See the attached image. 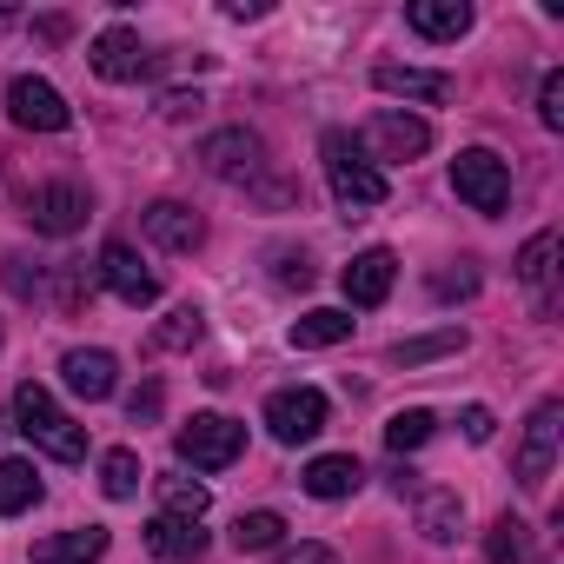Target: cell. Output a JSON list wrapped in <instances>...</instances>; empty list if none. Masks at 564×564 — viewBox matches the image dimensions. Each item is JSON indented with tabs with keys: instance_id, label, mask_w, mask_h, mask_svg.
<instances>
[{
	"instance_id": "1",
	"label": "cell",
	"mask_w": 564,
	"mask_h": 564,
	"mask_svg": "<svg viewBox=\"0 0 564 564\" xmlns=\"http://www.w3.org/2000/svg\"><path fill=\"white\" fill-rule=\"evenodd\" d=\"M14 432L34 438V445H41L47 458H61V465H80V458H87V432H80V425L54 405V392L34 386V379L14 392Z\"/></svg>"
},
{
	"instance_id": "2",
	"label": "cell",
	"mask_w": 564,
	"mask_h": 564,
	"mask_svg": "<svg viewBox=\"0 0 564 564\" xmlns=\"http://www.w3.org/2000/svg\"><path fill=\"white\" fill-rule=\"evenodd\" d=\"M326 180H333V193H339V206H386V173L366 160V147L352 140V133H326Z\"/></svg>"
},
{
	"instance_id": "3",
	"label": "cell",
	"mask_w": 564,
	"mask_h": 564,
	"mask_svg": "<svg viewBox=\"0 0 564 564\" xmlns=\"http://www.w3.org/2000/svg\"><path fill=\"white\" fill-rule=\"evenodd\" d=\"M180 458L193 465V471H226L239 452H246V425L239 419H226V412H199L193 425H180Z\"/></svg>"
},
{
	"instance_id": "4",
	"label": "cell",
	"mask_w": 564,
	"mask_h": 564,
	"mask_svg": "<svg viewBox=\"0 0 564 564\" xmlns=\"http://www.w3.org/2000/svg\"><path fill=\"white\" fill-rule=\"evenodd\" d=\"M452 186H458V199L471 213H505L511 206V166L498 153H485V147H471V153L452 160Z\"/></svg>"
},
{
	"instance_id": "5",
	"label": "cell",
	"mask_w": 564,
	"mask_h": 564,
	"mask_svg": "<svg viewBox=\"0 0 564 564\" xmlns=\"http://www.w3.org/2000/svg\"><path fill=\"white\" fill-rule=\"evenodd\" d=\"M265 425H272L279 445H306V438H319V432H326V392H313V386L272 392V399H265Z\"/></svg>"
},
{
	"instance_id": "6",
	"label": "cell",
	"mask_w": 564,
	"mask_h": 564,
	"mask_svg": "<svg viewBox=\"0 0 564 564\" xmlns=\"http://www.w3.org/2000/svg\"><path fill=\"white\" fill-rule=\"evenodd\" d=\"M199 160H206V173H219L226 186H259V173H265V147H259V133H246V127L213 133V140L199 147Z\"/></svg>"
},
{
	"instance_id": "7",
	"label": "cell",
	"mask_w": 564,
	"mask_h": 564,
	"mask_svg": "<svg viewBox=\"0 0 564 564\" xmlns=\"http://www.w3.org/2000/svg\"><path fill=\"white\" fill-rule=\"evenodd\" d=\"M8 113H14V127H34V133H67L74 127V107L61 100V87H47L34 74L8 80Z\"/></svg>"
},
{
	"instance_id": "8",
	"label": "cell",
	"mask_w": 564,
	"mask_h": 564,
	"mask_svg": "<svg viewBox=\"0 0 564 564\" xmlns=\"http://www.w3.org/2000/svg\"><path fill=\"white\" fill-rule=\"evenodd\" d=\"M100 279H107V293H113L120 306H133V313L160 300V279L140 265V252H133L127 239H107V246H100Z\"/></svg>"
},
{
	"instance_id": "9",
	"label": "cell",
	"mask_w": 564,
	"mask_h": 564,
	"mask_svg": "<svg viewBox=\"0 0 564 564\" xmlns=\"http://www.w3.org/2000/svg\"><path fill=\"white\" fill-rule=\"evenodd\" d=\"M87 61H94V74H100V80H120V87H127V80L160 74V61L140 47V34H133V28H107V34L94 41V54H87Z\"/></svg>"
},
{
	"instance_id": "10",
	"label": "cell",
	"mask_w": 564,
	"mask_h": 564,
	"mask_svg": "<svg viewBox=\"0 0 564 564\" xmlns=\"http://www.w3.org/2000/svg\"><path fill=\"white\" fill-rule=\"evenodd\" d=\"M557 399H544L538 412H531V425H524V445H518V485L524 491H538L544 478H551V458H557Z\"/></svg>"
},
{
	"instance_id": "11",
	"label": "cell",
	"mask_w": 564,
	"mask_h": 564,
	"mask_svg": "<svg viewBox=\"0 0 564 564\" xmlns=\"http://www.w3.org/2000/svg\"><path fill=\"white\" fill-rule=\"evenodd\" d=\"M366 147L379 153V160H419L425 147H432V127L419 120V113H372V127H366Z\"/></svg>"
},
{
	"instance_id": "12",
	"label": "cell",
	"mask_w": 564,
	"mask_h": 564,
	"mask_svg": "<svg viewBox=\"0 0 564 564\" xmlns=\"http://www.w3.org/2000/svg\"><path fill=\"white\" fill-rule=\"evenodd\" d=\"M28 219H34V232H74V226H87V193L80 186H41V193H28Z\"/></svg>"
},
{
	"instance_id": "13",
	"label": "cell",
	"mask_w": 564,
	"mask_h": 564,
	"mask_svg": "<svg viewBox=\"0 0 564 564\" xmlns=\"http://www.w3.org/2000/svg\"><path fill=\"white\" fill-rule=\"evenodd\" d=\"M392 279H399V259H392L386 246H372V252H359V259L346 265V300H352V306H386Z\"/></svg>"
},
{
	"instance_id": "14",
	"label": "cell",
	"mask_w": 564,
	"mask_h": 564,
	"mask_svg": "<svg viewBox=\"0 0 564 564\" xmlns=\"http://www.w3.org/2000/svg\"><path fill=\"white\" fill-rule=\"evenodd\" d=\"M147 239H160L166 252H193L206 239V219L180 199H160V206H147Z\"/></svg>"
},
{
	"instance_id": "15",
	"label": "cell",
	"mask_w": 564,
	"mask_h": 564,
	"mask_svg": "<svg viewBox=\"0 0 564 564\" xmlns=\"http://www.w3.org/2000/svg\"><path fill=\"white\" fill-rule=\"evenodd\" d=\"M61 372H67V392H80L87 405L113 399V379H120L113 352H67V359H61Z\"/></svg>"
},
{
	"instance_id": "16",
	"label": "cell",
	"mask_w": 564,
	"mask_h": 564,
	"mask_svg": "<svg viewBox=\"0 0 564 564\" xmlns=\"http://www.w3.org/2000/svg\"><path fill=\"white\" fill-rule=\"evenodd\" d=\"M300 485H306L313 498H352V491L366 485V471H359L352 452H326V458H313V465L300 471Z\"/></svg>"
},
{
	"instance_id": "17",
	"label": "cell",
	"mask_w": 564,
	"mask_h": 564,
	"mask_svg": "<svg viewBox=\"0 0 564 564\" xmlns=\"http://www.w3.org/2000/svg\"><path fill=\"white\" fill-rule=\"evenodd\" d=\"M107 557V531L100 524H80V531H54L34 544V564H100Z\"/></svg>"
},
{
	"instance_id": "18",
	"label": "cell",
	"mask_w": 564,
	"mask_h": 564,
	"mask_svg": "<svg viewBox=\"0 0 564 564\" xmlns=\"http://www.w3.org/2000/svg\"><path fill=\"white\" fill-rule=\"evenodd\" d=\"M372 87L379 94H392V100H445L452 94V74H432V67H379L372 74Z\"/></svg>"
},
{
	"instance_id": "19",
	"label": "cell",
	"mask_w": 564,
	"mask_h": 564,
	"mask_svg": "<svg viewBox=\"0 0 564 564\" xmlns=\"http://www.w3.org/2000/svg\"><path fill=\"white\" fill-rule=\"evenodd\" d=\"M405 21H412L425 41H458V34H471V8H465V0H412Z\"/></svg>"
},
{
	"instance_id": "20",
	"label": "cell",
	"mask_w": 564,
	"mask_h": 564,
	"mask_svg": "<svg viewBox=\"0 0 564 564\" xmlns=\"http://www.w3.org/2000/svg\"><path fill=\"white\" fill-rule=\"evenodd\" d=\"M458 524H465V498L445 491V485H425V491H419V531H425L432 544H452Z\"/></svg>"
},
{
	"instance_id": "21",
	"label": "cell",
	"mask_w": 564,
	"mask_h": 564,
	"mask_svg": "<svg viewBox=\"0 0 564 564\" xmlns=\"http://www.w3.org/2000/svg\"><path fill=\"white\" fill-rule=\"evenodd\" d=\"M147 551H153V557H166V564H186V557H199V551H206V531H199V524H186V518H153V524H147Z\"/></svg>"
},
{
	"instance_id": "22",
	"label": "cell",
	"mask_w": 564,
	"mask_h": 564,
	"mask_svg": "<svg viewBox=\"0 0 564 564\" xmlns=\"http://www.w3.org/2000/svg\"><path fill=\"white\" fill-rule=\"evenodd\" d=\"M551 259H557V232H538V239H524V252H518V279L538 293L544 313H551V272H557Z\"/></svg>"
},
{
	"instance_id": "23",
	"label": "cell",
	"mask_w": 564,
	"mask_h": 564,
	"mask_svg": "<svg viewBox=\"0 0 564 564\" xmlns=\"http://www.w3.org/2000/svg\"><path fill=\"white\" fill-rule=\"evenodd\" d=\"M41 498V471L28 458H0V518H14Z\"/></svg>"
},
{
	"instance_id": "24",
	"label": "cell",
	"mask_w": 564,
	"mask_h": 564,
	"mask_svg": "<svg viewBox=\"0 0 564 564\" xmlns=\"http://www.w3.org/2000/svg\"><path fill=\"white\" fill-rule=\"evenodd\" d=\"M346 339H352V319H346V313H333V306H319V313H306V319L293 326V346H300V352L346 346Z\"/></svg>"
},
{
	"instance_id": "25",
	"label": "cell",
	"mask_w": 564,
	"mask_h": 564,
	"mask_svg": "<svg viewBox=\"0 0 564 564\" xmlns=\"http://www.w3.org/2000/svg\"><path fill=\"white\" fill-rule=\"evenodd\" d=\"M485 557H491V564H524V557H531V524L505 511V518L491 524V538H485Z\"/></svg>"
},
{
	"instance_id": "26",
	"label": "cell",
	"mask_w": 564,
	"mask_h": 564,
	"mask_svg": "<svg viewBox=\"0 0 564 564\" xmlns=\"http://www.w3.org/2000/svg\"><path fill=\"white\" fill-rule=\"evenodd\" d=\"M465 346V333L458 326H438V333H425V339H399L392 346V366H425V359H445V352H458Z\"/></svg>"
},
{
	"instance_id": "27",
	"label": "cell",
	"mask_w": 564,
	"mask_h": 564,
	"mask_svg": "<svg viewBox=\"0 0 564 564\" xmlns=\"http://www.w3.org/2000/svg\"><path fill=\"white\" fill-rule=\"evenodd\" d=\"M160 505H166L160 518H186V524H199L213 498H206V485H193V478H160Z\"/></svg>"
},
{
	"instance_id": "28",
	"label": "cell",
	"mask_w": 564,
	"mask_h": 564,
	"mask_svg": "<svg viewBox=\"0 0 564 564\" xmlns=\"http://www.w3.org/2000/svg\"><path fill=\"white\" fill-rule=\"evenodd\" d=\"M279 531H286V518H279V511H246V518L232 524V544H239V551H272Z\"/></svg>"
},
{
	"instance_id": "29",
	"label": "cell",
	"mask_w": 564,
	"mask_h": 564,
	"mask_svg": "<svg viewBox=\"0 0 564 564\" xmlns=\"http://www.w3.org/2000/svg\"><path fill=\"white\" fill-rule=\"evenodd\" d=\"M199 333H206V319L193 306H180V313H166V326L153 333V346L160 352H186V346H199Z\"/></svg>"
},
{
	"instance_id": "30",
	"label": "cell",
	"mask_w": 564,
	"mask_h": 564,
	"mask_svg": "<svg viewBox=\"0 0 564 564\" xmlns=\"http://www.w3.org/2000/svg\"><path fill=\"white\" fill-rule=\"evenodd\" d=\"M425 438H432V412H425V405L392 412V425H386V445H392V452H419Z\"/></svg>"
},
{
	"instance_id": "31",
	"label": "cell",
	"mask_w": 564,
	"mask_h": 564,
	"mask_svg": "<svg viewBox=\"0 0 564 564\" xmlns=\"http://www.w3.org/2000/svg\"><path fill=\"white\" fill-rule=\"evenodd\" d=\"M100 485H107V498H133L140 491V458L120 445V452H107L100 458Z\"/></svg>"
},
{
	"instance_id": "32",
	"label": "cell",
	"mask_w": 564,
	"mask_h": 564,
	"mask_svg": "<svg viewBox=\"0 0 564 564\" xmlns=\"http://www.w3.org/2000/svg\"><path fill=\"white\" fill-rule=\"evenodd\" d=\"M272 279H279V286H313V259L306 252H293V246H272Z\"/></svg>"
},
{
	"instance_id": "33",
	"label": "cell",
	"mask_w": 564,
	"mask_h": 564,
	"mask_svg": "<svg viewBox=\"0 0 564 564\" xmlns=\"http://www.w3.org/2000/svg\"><path fill=\"white\" fill-rule=\"evenodd\" d=\"M538 120L557 133L564 127V74H544V87H538Z\"/></svg>"
},
{
	"instance_id": "34",
	"label": "cell",
	"mask_w": 564,
	"mask_h": 564,
	"mask_svg": "<svg viewBox=\"0 0 564 564\" xmlns=\"http://www.w3.org/2000/svg\"><path fill=\"white\" fill-rule=\"evenodd\" d=\"M94 300V279H87V265H61V306L67 313H80Z\"/></svg>"
},
{
	"instance_id": "35",
	"label": "cell",
	"mask_w": 564,
	"mask_h": 564,
	"mask_svg": "<svg viewBox=\"0 0 564 564\" xmlns=\"http://www.w3.org/2000/svg\"><path fill=\"white\" fill-rule=\"evenodd\" d=\"M432 293H438V300H471V293H478V272H471V265L438 272V279H432Z\"/></svg>"
},
{
	"instance_id": "36",
	"label": "cell",
	"mask_w": 564,
	"mask_h": 564,
	"mask_svg": "<svg viewBox=\"0 0 564 564\" xmlns=\"http://www.w3.org/2000/svg\"><path fill=\"white\" fill-rule=\"evenodd\" d=\"M160 405H166V392H160V386H140V392L127 399V419H133V425H153Z\"/></svg>"
},
{
	"instance_id": "37",
	"label": "cell",
	"mask_w": 564,
	"mask_h": 564,
	"mask_svg": "<svg viewBox=\"0 0 564 564\" xmlns=\"http://www.w3.org/2000/svg\"><path fill=\"white\" fill-rule=\"evenodd\" d=\"M272 564H339V551L333 544H293V551H279Z\"/></svg>"
},
{
	"instance_id": "38",
	"label": "cell",
	"mask_w": 564,
	"mask_h": 564,
	"mask_svg": "<svg viewBox=\"0 0 564 564\" xmlns=\"http://www.w3.org/2000/svg\"><path fill=\"white\" fill-rule=\"evenodd\" d=\"M458 425H465V438H471V445H485V438L498 432V419H491L485 405H465V419H458Z\"/></svg>"
},
{
	"instance_id": "39",
	"label": "cell",
	"mask_w": 564,
	"mask_h": 564,
	"mask_svg": "<svg viewBox=\"0 0 564 564\" xmlns=\"http://www.w3.org/2000/svg\"><path fill=\"white\" fill-rule=\"evenodd\" d=\"M160 113H166V120H186V113H199V94H166Z\"/></svg>"
},
{
	"instance_id": "40",
	"label": "cell",
	"mask_w": 564,
	"mask_h": 564,
	"mask_svg": "<svg viewBox=\"0 0 564 564\" xmlns=\"http://www.w3.org/2000/svg\"><path fill=\"white\" fill-rule=\"evenodd\" d=\"M0 432H8V425H0Z\"/></svg>"
}]
</instances>
